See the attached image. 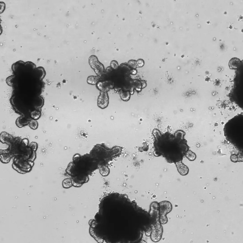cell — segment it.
I'll return each instance as SVG.
<instances>
[{"mask_svg": "<svg viewBox=\"0 0 243 243\" xmlns=\"http://www.w3.org/2000/svg\"><path fill=\"white\" fill-rule=\"evenodd\" d=\"M28 125L30 128L33 130L36 129L38 126V123L37 120L33 119L29 121Z\"/></svg>", "mask_w": 243, "mask_h": 243, "instance_id": "cell-12", "label": "cell"}, {"mask_svg": "<svg viewBox=\"0 0 243 243\" xmlns=\"http://www.w3.org/2000/svg\"><path fill=\"white\" fill-rule=\"evenodd\" d=\"M89 63L91 68L98 75L100 76L104 70V65L98 60L97 56H91L89 58Z\"/></svg>", "mask_w": 243, "mask_h": 243, "instance_id": "cell-4", "label": "cell"}, {"mask_svg": "<svg viewBox=\"0 0 243 243\" xmlns=\"http://www.w3.org/2000/svg\"><path fill=\"white\" fill-rule=\"evenodd\" d=\"M152 134L154 156H161L171 164L182 161L189 149L184 131L179 130L173 133L168 131L162 133L158 129H155Z\"/></svg>", "mask_w": 243, "mask_h": 243, "instance_id": "cell-2", "label": "cell"}, {"mask_svg": "<svg viewBox=\"0 0 243 243\" xmlns=\"http://www.w3.org/2000/svg\"><path fill=\"white\" fill-rule=\"evenodd\" d=\"M174 164L178 172L181 175L185 176L188 173L189 169L187 166L182 163V161H179Z\"/></svg>", "mask_w": 243, "mask_h": 243, "instance_id": "cell-8", "label": "cell"}, {"mask_svg": "<svg viewBox=\"0 0 243 243\" xmlns=\"http://www.w3.org/2000/svg\"><path fill=\"white\" fill-rule=\"evenodd\" d=\"M231 160L233 162H236L237 161L238 157L237 155L233 154L231 155L230 157Z\"/></svg>", "mask_w": 243, "mask_h": 243, "instance_id": "cell-18", "label": "cell"}, {"mask_svg": "<svg viewBox=\"0 0 243 243\" xmlns=\"http://www.w3.org/2000/svg\"><path fill=\"white\" fill-rule=\"evenodd\" d=\"M109 103V98L107 92L100 91L98 96L97 105L98 107L102 109L107 107Z\"/></svg>", "mask_w": 243, "mask_h": 243, "instance_id": "cell-5", "label": "cell"}, {"mask_svg": "<svg viewBox=\"0 0 243 243\" xmlns=\"http://www.w3.org/2000/svg\"><path fill=\"white\" fill-rule=\"evenodd\" d=\"M172 209L171 204L168 201H163L159 203V213L161 215H165L170 211Z\"/></svg>", "mask_w": 243, "mask_h": 243, "instance_id": "cell-6", "label": "cell"}, {"mask_svg": "<svg viewBox=\"0 0 243 243\" xmlns=\"http://www.w3.org/2000/svg\"><path fill=\"white\" fill-rule=\"evenodd\" d=\"M128 64L133 69H136L137 67L136 61L134 60H131L128 62Z\"/></svg>", "mask_w": 243, "mask_h": 243, "instance_id": "cell-14", "label": "cell"}, {"mask_svg": "<svg viewBox=\"0 0 243 243\" xmlns=\"http://www.w3.org/2000/svg\"><path fill=\"white\" fill-rule=\"evenodd\" d=\"M137 67H143L145 64L144 61L142 59H139L136 61Z\"/></svg>", "mask_w": 243, "mask_h": 243, "instance_id": "cell-16", "label": "cell"}, {"mask_svg": "<svg viewBox=\"0 0 243 243\" xmlns=\"http://www.w3.org/2000/svg\"><path fill=\"white\" fill-rule=\"evenodd\" d=\"M13 75L6 79L7 84L13 88L11 96L23 99H36L45 89L43 80L46 75L44 68L37 67L31 61H19L12 66Z\"/></svg>", "mask_w": 243, "mask_h": 243, "instance_id": "cell-1", "label": "cell"}, {"mask_svg": "<svg viewBox=\"0 0 243 243\" xmlns=\"http://www.w3.org/2000/svg\"><path fill=\"white\" fill-rule=\"evenodd\" d=\"M185 156L190 161H193L196 158V154L190 150H189L186 153Z\"/></svg>", "mask_w": 243, "mask_h": 243, "instance_id": "cell-11", "label": "cell"}, {"mask_svg": "<svg viewBox=\"0 0 243 243\" xmlns=\"http://www.w3.org/2000/svg\"><path fill=\"white\" fill-rule=\"evenodd\" d=\"M121 99L124 101H127L129 100L130 97V94L129 92L122 93L120 94Z\"/></svg>", "mask_w": 243, "mask_h": 243, "instance_id": "cell-13", "label": "cell"}, {"mask_svg": "<svg viewBox=\"0 0 243 243\" xmlns=\"http://www.w3.org/2000/svg\"><path fill=\"white\" fill-rule=\"evenodd\" d=\"M162 229L160 225H157L153 229L151 235V237L153 241L156 242L161 239L162 235Z\"/></svg>", "mask_w": 243, "mask_h": 243, "instance_id": "cell-7", "label": "cell"}, {"mask_svg": "<svg viewBox=\"0 0 243 243\" xmlns=\"http://www.w3.org/2000/svg\"><path fill=\"white\" fill-rule=\"evenodd\" d=\"M241 64V61L239 59L234 57L230 60L229 63V66L231 69H236L239 68Z\"/></svg>", "mask_w": 243, "mask_h": 243, "instance_id": "cell-9", "label": "cell"}, {"mask_svg": "<svg viewBox=\"0 0 243 243\" xmlns=\"http://www.w3.org/2000/svg\"><path fill=\"white\" fill-rule=\"evenodd\" d=\"M110 66L111 67L114 69H117L119 65L117 62L115 60L112 61L110 63Z\"/></svg>", "mask_w": 243, "mask_h": 243, "instance_id": "cell-15", "label": "cell"}, {"mask_svg": "<svg viewBox=\"0 0 243 243\" xmlns=\"http://www.w3.org/2000/svg\"><path fill=\"white\" fill-rule=\"evenodd\" d=\"M100 76H89L87 79V83L89 84L95 85L98 82Z\"/></svg>", "mask_w": 243, "mask_h": 243, "instance_id": "cell-10", "label": "cell"}, {"mask_svg": "<svg viewBox=\"0 0 243 243\" xmlns=\"http://www.w3.org/2000/svg\"><path fill=\"white\" fill-rule=\"evenodd\" d=\"M167 220V219L165 215H161L160 220L161 224H164L166 223Z\"/></svg>", "mask_w": 243, "mask_h": 243, "instance_id": "cell-17", "label": "cell"}, {"mask_svg": "<svg viewBox=\"0 0 243 243\" xmlns=\"http://www.w3.org/2000/svg\"><path fill=\"white\" fill-rule=\"evenodd\" d=\"M34 165L33 162L21 157H17L14 158L12 166L18 172L25 174L31 171Z\"/></svg>", "mask_w": 243, "mask_h": 243, "instance_id": "cell-3", "label": "cell"}]
</instances>
